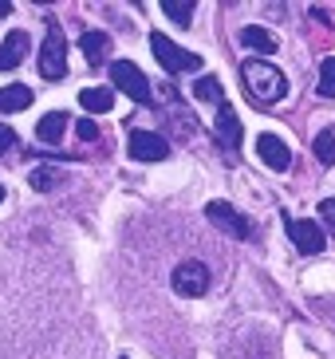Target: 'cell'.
<instances>
[{"instance_id": "obj_1", "label": "cell", "mask_w": 335, "mask_h": 359, "mask_svg": "<svg viewBox=\"0 0 335 359\" xmlns=\"http://www.w3.org/2000/svg\"><path fill=\"white\" fill-rule=\"evenodd\" d=\"M170 288L186 300H201L217 288V269H213V253H182L170 261Z\"/></svg>"}, {"instance_id": "obj_2", "label": "cell", "mask_w": 335, "mask_h": 359, "mask_svg": "<svg viewBox=\"0 0 335 359\" xmlns=\"http://www.w3.org/2000/svg\"><path fill=\"white\" fill-rule=\"evenodd\" d=\"M241 79H245V87H249L252 103H261V107H273V103H280V99L288 95V79H284V72L273 67V64H264V60H245Z\"/></svg>"}, {"instance_id": "obj_3", "label": "cell", "mask_w": 335, "mask_h": 359, "mask_svg": "<svg viewBox=\"0 0 335 359\" xmlns=\"http://www.w3.org/2000/svg\"><path fill=\"white\" fill-rule=\"evenodd\" d=\"M150 48H154V60H158L162 67H166L170 75L198 72V67H201V55H193V52H182L178 43L170 40V36H162V32H150Z\"/></svg>"}, {"instance_id": "obj_4", "label": "cell", "mask_w": 335, "mask_h": 359, "mask_svg": "<svg viewBox=\"0 0 335 359\" xmlns=\"http://www.w3.org/2000/svg\"><path fill=\"white\" fill-rule=\"evenodd\" d=\"M40 75L60 83L67 75V43H63L60 24H48V36H43V48H40Z\"/></svg>"}, {"instance_id": "obj_5", "label": "cell", "mask_w": 335, "mask_h": 359, "mask_svg": "<svg viewBox=\"0 0 335 359\" xmlns=\"http://www.w3.org/2000/svg\"><path fill=\"white\" fill-rule=\"evenodd\" d=\"M111 79H115L118 91H126V95L135 99V103H150V83H146V75L138 72L130 60H115L111 64Z\"/></svg>"}, {"instance_id": "obj_6", "label": "cell", "mask_w": 335, "mask_h": 359, "mask_svg": "<svg viewBox=\"0 0 335 359\" xmlns=\"http://www.w3.org/2000/svg\"><path fill=\"white\" fill-rule=\"evenodd\" d=\"M126 150H130V158L135 162H162V158H170V142L162 135H150V130H135L130 142H126Z\"/></svg>"}, {"instance_id": "obj_7", "label": "cell", "mask_w": 335, "mask_h": 359, "mask_svg": "<svg viewBox=\"0 0 335 359\" xmlns=\"http://www.w3.org/2000/svg\"><path fill=\"white\" fill-rule=\"evenodd\" d=\"M205 213H210V222L217 225L221 233H229V237H249V233H252V225L233 210L229 201H210V210H205Z\"/></svg>"}, {"instance_id": "obj_8", "label": "cell", "mask_w": 335, "mask_h": 359, "mask_svg": "<svg viewBox=\"0 0 335 359\" xmlns=\"http://www.w3.org/2000/svg\"><path fill=\"white\" fill-rule=\"evenodd\" d=\"M225 359H276L273 344L264 336H252V332H245V336H237L229 344V351H225Z\"/></svg>"}, {"instance_id": "obj_9", "label": "cell", "mask_w": 335, "mask_h": 359, "mask_svg": "<svg viewBox=\"0 0 335 359\" xmlns=\"http://www.w3.org/2000/svg\"><path fill=\"white\" fill-rule=\"evenodd\" d=\"M288 237H292V245L300 249V253H324V245H327V237H324V229L315 222H288Z\"/></svg>"}, {"instance_id": "obj_10", "label": "cell", "mask_w": 335, "mask_h": 359, "mask_svg": "<svg viewBox=\"0 0 335 359\" xmlns=\"http://www.w3.org/2000/svg\"><path fill=\"white\" fill-rule=\"evenodd\" d=\"M217 142H221V150L225 154H233V150L241 147V118H237V111H233L229 103H221L217 107Z\"/></svg>"}, {"instance_id": "obj_11", "label": "cell", "mask_w": 335, "mask_h": 359, "mask_svg": "<svg viewBox=\"0 0 335 359\" xmlns=\"http://www.w3.org/2000/svg\"><path fill=\"white\" fill-rule=\"evenodd\" d=\"M28 48H32L28 32H8V36H4V43H0V72L20 67L24 55H28Z\"/></svg>"}, {"instance_id": "obj_12", "label": "cell", "mask_w": 335, "mask_h": 359, "mask_svg": "<svg viewBox=\"0 0 335 359\" xmlns=\"http://www.w3.org/2000/svg\"><path fill=\"white\" fill-rule=\"evenodd\" d=\"M257 150H261L264 166H273V170H288V166H292V154H288V147H284L276 135H261V138H257Z\"/></svg>"}, {"instance_id": "obj_13", "label": "cell", "mask_w": 335, "mask_h": 359, "mask_svg": "<svg viewBox=\"0 0 335 359\" xmlns=\"http://www.w3.org/2000/svg\"><path fill=\"white\" fill-rule=\"evenodd\" d=\"M241 48H249V52H257V55H268V52H276L280 43H276V36L268 32V28L249 24V28H241Z\"/></svg>"}, {"instance_id": "obj_14", "label": "cell", "mask_w": 335, "mask_h": 359, "mask_svg": "<svg viewBox=\"0 0 335 359\" xmlns=\"http://www.w3.org/2000/svg\"><path fill=\"white\" fill-rule=\"evenodd\" d=\"M28 107H32V91L24 83L0 87V115H16V111H28Z\"/></svg>"}, {"instance_id": "obj_15", "label": "cell", "mask_w": 335, "mask_h": 359, "mask_svg": "<svg viewBox=\"0 0 335 359\" xmlns=\"http://www.w3.org/2000/svg\"><path fill=\"white\" fill-rule=\"evenodd\" d=\"M79 48H83L87 67H103V64H107V52H111V40H107L103 32H83Z\"/></svg>"}, {"instance_id": "obj_16", "label": "cell", "mask_w": 335, "mask_h": 359, "mask_svg": "<svg viewBox=\"0 0 335 359\" xmlns=\"http://www.w3.org/2000/svg\"><path fill=\"white\" fill-rule=\"evenodd\" d=\"M79 107H83V111H95V115H103V111L115 107V91H111V87H83V91H79Z\"/></svg>"}, {"instance_id": "obj_17", "label": "cell", "mask_w": 335, "mask_h": 359, "mask_svg": "<svg viewBox=\"0 0 335 359\" xmlns=\"http://www.w3.org/2000/svg\"><path fill=\"white\" fill-rule=\"evenodd\" d=\"M63 127H67V115H63V111H52V115H43L40 123H36V138L52 147V142L63 138Z\"/></svg>"}, {"instance_id": "obj_18", "label": "cell", "mask_w": 335, "mask_h": 359, "mask_svg": "<svg viewBox=\"0 0 335 359\" xmlns=\"http://www.w3.org/2000/svg\"><path fill=\"white\" fill-rule=\"evenodd\" d=\"M162 12H166L178 28H186L189 16H193V4H189V0H162Z\"/></svg>"}, {"instance_id": "obj_19", "label": "cell", "mask_w": 335, "mask_h": 359, "mask_svg": "<svg viewBox=\"0 0 335 359\" xmlns=\"http://www.w3.org/2000/svg\"><path fill=\"white\" fill-rule=\"evenodd\" d=\"M320 99H335V55H327L324 64H320Z\"/></svg>"}, {"instance_id": "obj_20", "label": "cell", "mask_w": 335, "mask_h": 359, "mask_svg": "<svg viewBox=\"0 0 335 359\" xmlns=\"http://www.w3.org/2000/svg\"><path fill=\"white\" fill-rule=\"evenodd\" d=\"M315 158L324 162V166H335V127L315 138Z\"/></svg>"}, {"instance_id": "obj_21", "label": "cell", "mask_w": 335, "mask_h": 359, "mask_svg": "<svg viewBox=\"0 0 335 359\" xmlns=\"http://www.w3.org/2000/svg\"><path fill=\"white\" fill-rule=\"evenodd\" d=\"M32 186L36 190H52V186H60V170L55 166H40V170H32Z\"/></svg>"}, {"instance_id": "obj_22", "label": "cell", "mask_w": 335, "mask_h": 359, "mask_svg": "<svg viewBox=\"0 0 335 359\" xmlns=\"http://www.w3.org/2000/svg\"><path fill=\"white\" fill-rule=\"evenodd\" d=\"M193 91H198V99H213V103H225V91H221V83H217V79H213V75H210V79H198V87H193Z\"/></svg>"}, {"instance_id": "obj_23", "label": "cell", "mask_w": 335, "mask_h": 359, "mask_svg": "<svg viewBox=\"0 0 335 359\" xmlns=\"http://www.w3.org/2000/svg\"><path fill=\"white\" fill-rule=\"evenodd\" d=\"M75 135H79V142H99V127H95L91 118H79L75 123Z\"/></svg>"}, {"instance_id": "obj_24", "label": "cell", "mask_w": 335, "mask_h": 359, "mask_svg": "<svg viewBox=\"0 0 335 359\" xmlns=\"http://www.w3.org/2000/svg\"><path fill=\"white\" fill-rule=\"evenodd\" d=\"M12 147H16V130H12V127H4V123H0V158H4V154H8Z\"/></svg>"}, {"instance_id": "obj_25", "label": "cell", "mask_w": 335, "mask_h": 359, "mask_svg": "<svg viewBox=\"0 0 335 359\" xmlns=\"http://www.w3.org/2000/svg\"><path fill=\"white\" fill-rule=\"evenodd\" d=\"M320 217H324V222H327V225H331V229H335V198H327L324 205H320Z\"/></svg>"}, {"instance_id": "obj_26", "label": "cell", "mask_w": 335, "mask_h": 359, "mask_svg": "<svg viewBox=\"0 0 335 359\" xmlns=\"http://www.w3.org/2000/svg\"><path fill=\"white\" fill-rule=\"evenodd\" d=\"M8 12H12V4L8 0H0V16H8Z\"/></svg>"}, {"instance_id": "obj_27", "label": "cell", "mask_w": 335, "mask_h": 359, "mask_svg": "<svg viewBox=\"0 0 335 359\" xmlns=\"http://www.w3.org/2000/svg\"><path fill=\"white\" fill-rule=\"evenodd\" d=\"M0 201H4V186H0Z\"/></svg>"}]
</instances>
